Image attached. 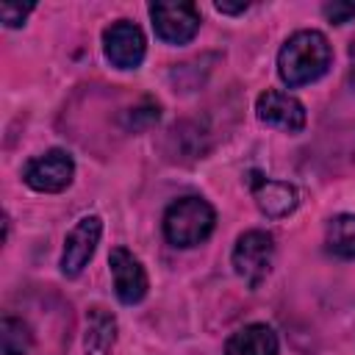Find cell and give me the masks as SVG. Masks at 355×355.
<instances>
[{
    "instance_id": "14",
    "label": "cell",
    "mask_w": 355,
    "mask_h": 355,
    "mask_svg": "<svg viewBox=\"0 0 355 355\" xmlns=\"http://www.w3.org/2000/svg\"><path fill=\"white\" fill-rule=\"evenodd\" d=\"M33 336L28 324L17 316H3V352L6 355H28Z\"/></svg>"
},
{
    "instance_id": "12",
    "label": "cell",
    "mask_w": 355,
    "mask_h": 355,
    "mask_svg": "<svg viewBox=\"0 0 355 355\" xmlns=\"http://www.w3.org/2000/svg\"><path fill=\"white\" fill-rule=\"evenodd\" d=\"M225 355H277V336L269 324H247L227 338Z\"/></svg>"
},
{
    "instance_id": "5",
    "label": "cell",
    "mask_w": 355,
    "mask_h": 355,
    "mask_svg": "<svg viewBox=\"0 0 355 355\" xmlns=\"http://www.w3.org/2000/svg\"><path fill=\"white\" fill-rule=\"evenodd\" d=\"M72 175H75V161L67 150H47L44 155L33 158L25 164V183L36 191H44V194H55V191H64L69 183H72Z\"/></svg>"
},
{
    "instance_id": "8",
    "label": "cell",
    "mask_w": 355,
    "mask_h": 355,
    "mask_svg": "<svg viewBox=\"0 0 355 355\" xmlns=\"http://www.w3.org/2000/svg\"><path fill=\"white\" fill-rule=\"evenodd\" d=\"M108 263H111L114 291H116L119 302H125V305L141 302L147 294V272L139 263V258L125 247H114L108 255Z\"/></svg>"
},
{
    "instance_id": "10",
    "label": "cell",
    "mask_w": 355,
    "mask_h": 355,
    "mask_svg": "<svg viewBox=\"0 0 355 355\" xmlns=\"http://www.w3.org/2000/svg\"><path fill=\"white\" fill-rule=\"evenodd\" d=\"M250 186H252V194H255V202L258 208L272 216V219H280V216H288L300 197H297V189L291 183H283V180H266L261 175H252L250 178Z\"/></svg>"
},
{
    "instance_id": "9",
    "label": "cell",
    "mask_w": 355,
    "mask_h": 355,
    "mask_svg": "<svg viewBox=\"0 0 355 355\" xmlns=\"http://www.w3.org/2000/svg\"><path fill=\"white\" fill-rule=\"evenodd\" d=\"M255 111H258V119L277 128V130H286V133H300L305 128V105L286 94V92H277V89H266L258 103H255Z\"/></svg>"
},
{
    "instance_id": "2",
    "label": "cell",
    "mask_w": 355,
    "mask_h": 355,
    "mask_svg": "<svg viewBox=\"0 0 355 355\" xmlns=\"http://www.w3.org/2000/svg\"><path fill=\"white\" fill-rule=\"evenodd\" d=\"M216 214L202 197H180L164 214V236L175 247L202 244L214 230Z\"/></svg>"
},
{
    "instance_id": "1",
    "label": "cell",
    "mask_w": 355,
    "mask_h": 355,
    "mask_svg": "<svg viewBox=\"0 0 355 355\" xmlns=\"http://www.w3.org/2000/svg\"><path fill=\"white\" fill-rule=\"evenodd\" d=\"M333 61V50L324 33L297 31L277 55V72L286 86H305L319 80Z\"/></svg>"
},
{
    "instance_id": "16",
    "label": "cell",
    "mask_w": 355,
    "mask_h": 355,
    "mask_svg": "<svg viewBox=\"0 0 355 355\" xmlns=\"http://www.w3.org/2000/svg\"><path fill=\"white\" fill-rule=\"evenodd\" d=\"M33 11V6H22V3H0V17L8 28H19L22 19Z\"/></svg>"
},
{
    "instance_id": "6",
    "label": "cell",
    "mask_w": 355,
    "mask_h": 355,
    "mask_svg": "<svg viewBox=\"0 0 355 355\" xmlns=\"http://www.w3.org/2000/svg\"><path fill=\"white\" fill-rule=\"evenodd\" d=\"M103 50L116 69H136L144 61V33L128 19L111 22L103 31Z\"/></svg>"
},
{
    "instance_id": "15",
    "label": "cell",
    "mask_w": 355,
    "mask_h": 355,
    "mask_svg": "<svg viewBox=\"0 0 355 355\" xmlns=\"http://www.w3.org/2000/svg\"><path fill=\"white\" fill-rule=\"evenodd\" d=\"M158 116H161V108H158V103L155 100H141L136 108H130L128 114H125V119H122V125L128 128V130H147V128H153L155 122H158Z\"/></svg>"
},
{
    "instance_id": "17",
    "label": "cell",
    "mask_w": 355,
    "mask_h": 355,
    "mask_svg": "<svg viewBox=\"0 0 355 355\" xmlns=\"http://www.w3.org/2000/svg\"><path fill=\"white\" fill-rule=\"evenodd\" d=\"M322 14H324L327 22L344 25V22H349V19L355 17V3H327V6L322 8Z\"/></svg>"
},
{
    "instance_id": "4",
    "label": "cell",
    "mask_w": 355,
    "mask_h": 355,
    "mask_svg": "<svg viewBox=\"0 0 355 355\" xmlns=\"http://www.w3.org/2000/svg\"><path fill=\"white\" fill-rule=\"evenodd\" d=\"M150 19L155 36L166 44H186L200 31V11L194 3H153Z\"/></svg>"
},
{
    "instance_id": "18",
    "label": "cell",
    "mask_w": 355,
    "mask_h": 355,
    "mask_svg": "<svg viewBox=\"0 0 355 355\" xmlns=\"http://www.w3.org/2000/svg\"><path fill=\"white\" fill-rule=\"evenodd\" d=\"M214 8L219 14H241V11H247V3H236V6L233 3H216Z\"/></svg>"
},
{
    "instance_id": "11",
    "label": "cell",
    "mask_w": 355,
    "mask_h": 355,
    "mask_svg": "<svg viewBox=\"0 0 355 355\" xmlns=\"http://www.w3.org/2000/svg\"><path fill=\"white\" fill-rule=\"evenodd\" d=\"M116 344V319L111 311L92 305L86 313V336H83V347L86 355H111Z\"/></svg>"
},
{
    "instance_id": "13",
    "label": "cell",
    "mask_w": 355,
    "mask_h": 355,
    "mask_svg": "<svg viewBox=\"0 0 355 355\" xmlns=\"http://www.w3.org/2000/svg\"><path fill=\"white\" fill-rule=\"evenodd\" d=\"M324 244L338 258H355V214H338L327 222Z\"/></svg>"
},
{
    "instance_id": "3",
    "label": "cell",
    "mask_w": 355,
    "mask_h": 355,
    "mask_svg": "<svg viewBox=\"0 0 355 355\" xmlns=\"http://www.w3.org/2000/svg\"><path fill=\"white\" fill-rule=\"evenodd\" d=\"M272 258L275 239L266 230H247L233 247V269L250 288H258L266 280V275L272 272Z\"/></svg>"
},
{
    "instance_id": "19",
    "label": "cell",
    "mask_w": 355,
    "mask_h": 355,
    "mask_svg": "<svg viewBox=\"0 0 355 355\" xmlns=\"http://www.w3.org/2000/svg\"><path fill=\"white\" fill-rule=\"evenodd\" d=\"M349 61H352V69H349V83H352V89H355V42H352V47H349Z\"/></svg>"
},
{
    "instance_id": "7",
    "label": "cell",
    "mask_w": 355,
    "mask_h": 355,
    "mask_svg": "<svg viewBox=\"0 0 355 355\" xmlns=\"http://www.w3.org/2000/svg\"><path fill=\"white\" fill-rule=\"evenodd\" d=\"M103 233V222L100 216H83L67 236L64 241V255H61V272L67 277H78L83 272V266L92 261L97 241Z\"/></svg>"
}]
</instances>
